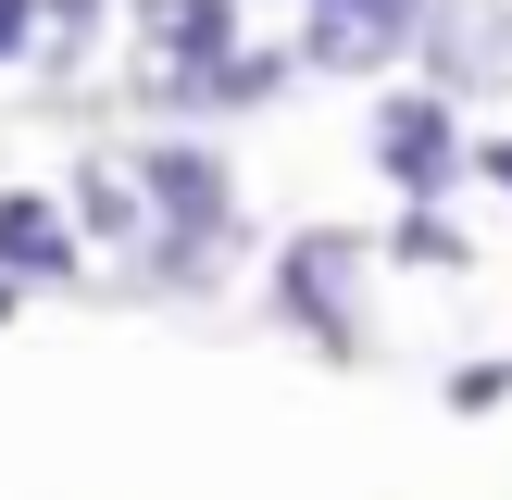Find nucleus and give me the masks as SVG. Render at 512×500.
Returning <instances> with one entry per match:
<instances>
[{"label":"nucleus","instance_id":"nucleus-8","mask_svg":"<svg viewBox=\"0 0 512 500\" xmlns=\"http://www.w3.org/2000/svg\"><path fill=\"white\" fill-rule=\"evenodd\" d=\"M25 25H38V0H0V63L25 50Z\"/></svg>","mask_w":512,"mask_h":500},{"label":"nucleus","instance_id":"nucleus-6","mask_svg":"<svg viewBox=\"0 0 512 500\" xmlns=\"http://www.w3.org/2000/svg\"><path fill=\"white\" fill-rule=\"evenodd\" d=\"M150 200H163L175 225H225V175L200 163V150H150Z\"/></svg>","mask_w":512,"mask_h":500},{"label":"nucleus","instance_id":"nucleus-2","mask_svg":"<svg viewBox=\"0 0 512 500\" xmlns=\"http://www.w3.org/2000/svg\"><path fill=\"white\" fill-rule=\"evenodd\" d=\"M338 275H350V238H300V250H288V275H275V300H288V313L313 325L325 350L350 338V313H338Z\"/></svg>","mask_w":512,"mask_h":500},{"label":"nucleus","instance_id":"nucleus-4","mask_svg":"<svg viewBox=\"0 0 512 500\" xmlns=\"http://www.w3.org/2000/svg\"><path fill=\"white\" fill-rule=\"evenodd\" d=\"M150 38H163V63L200 75V88L238 63V50H225V0H150Z\"/></svg>","mask_w":512,"mask_h":500},{"label":"nucleus","instance_id":"nucleus-5","mask_svg":"<svg viewBox=\"0 0 512 500\" xmlns=\"http://www.w3.org/2000/svg\"><path fill=\"white\" fill-rule=\"evenodd\" d=\"M0 263H13V275H75L63 213H50V200H0Z\"/></svg>","mask_w":512,"mask_h":500},{"label":"nucleus","instance_id":"nucleus-9","mask_svg":"<svg viewBox=\"0 0 512 500\" xmlns=\"http://www.w3.org/2000/svg\"><path fill=\"white\" fill-rule=\"evenodd\" d=\"M488 175H500V188H512V138H500V150H488Z\"/></svg>","mask_w":512,"mask_h":500},{"label":"nucleus","instance_id":"nucleus-3","mask_svg":"<svg viewBox=\"0 0 512 500\" xmlns=\"http://www.w3.org/2000/svg\"><path fill=\"white\" fill-rule=\"evenodd\" d=\"M425 38H438V75H500L512 13H500V0H438V13H425Z\"/></svg>","mask_w":512,"mask_h":500},{"label":"nucleus","instance_id":"nucleus-7","mask_svg":"<svg viewBox=\"0 0 512 500\" xmlns=\"http://www.w3.org/2000/svg\"><path fill=\"white\" fill-rule=\"evenodd\" d=\"M413 25H425V0H338V50H388Z\"/></svg>","mask_w":512,"mask_h":500},{"label":"nucleus","instance_id":"nucleus-1","mask_svg":"<svg viewBox=\"0 0 512 500\" xmlns=\"http://www.w3.org/2000/svg\"><path fill=\"white\" fill-rule=\"evenodd\" d=\"M375 163H388L413 200H438L450 188V113L438 100H388V113H375Z\"/></svg>","mask_w":512,"mask_h":500},{"label":"nucleus","instance_id":"nucleus-10","mask_svg":"<svg viewBox=\"0 0 512 500\" xmlns=\"http://www.w3.org/2000/svg\"><path fill=\"white\" fill-rule=\"evenodd\" d=\"M0 313H13V275H0Z\"/></svg>","mask_w":512,"mask_h":500}]
</instances>
